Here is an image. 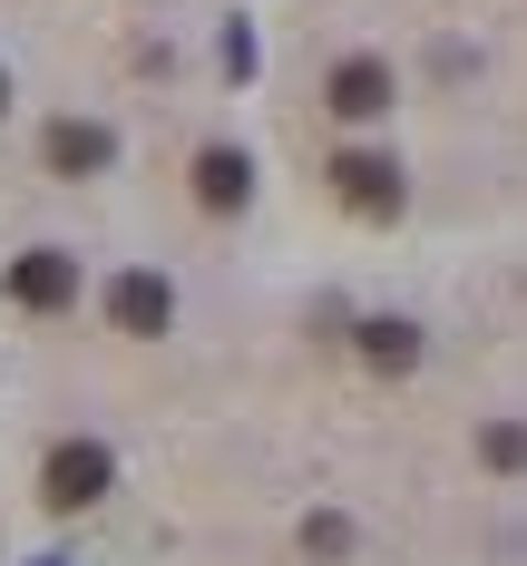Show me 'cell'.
Returning a JSON list of instances; mask_svg holds the SVG:
<instances>
[{
  "instance_id": "1",
  "label": "cell",
  "mask_w": 527,
  "mask_h": 566,
  "mask_svg": "<svg viewBox=\"0 0 527 566\" xmlns=\"http://www.w3.org/2000/svg\"><path fill=\"white\" fill-rule=\"evenodd\" d=\"M108 479H117V459L98 450V440H59L50 469H40V499H50V509H88Z\"/></svg>"
},
{
  "instance_id": "8",
  "label": "cell",
  "mask_w": 527,
  "mask_h": 566,
  "mask_svg": "<svg viewBox=\"0 0 527 566\" xmlns=\"http://www.w3.org/2000/svg\"><path fill=\"white\" fill-rule=\"evenodd\" d=\"M361 352H371L381 371H401V361H420V342H410V323H371V333H361Z\"/></svg>"
},
{
  "instance_id": "5",
  "label": "cell",
  "mask_w": 527,
  "mask_h": 566,
  "mask_svg": "<svg viewBox=\"0 0 527 566\" xmlns=\"http://www.w3.org/2000/svg\"><path fill=\"white\" fill-rule=\"evenodd\" d=\"M108 313H117V333H167L176 303H167V283H157V274H117L108 283Z\"/></svg>"
},
{
  "instance_id": "6",
  "label": "cell",
  "mask_w": 527,
  "mask_h": 566,
  "mask_svg": "<svg viewBox=\"0 0 527 566\" xmlns=\"http://www.w3.org/2000/svg\"><path fill=\"white\" fill-rule=\"evenodd\" d=\"M196 196H205L215 216H234V206L254 196V167H244L234 147H205V157H196Z\"/></svg>"
},
{
  "instance_id": "3",
  "label": "cell",
  "mask_w": 527,
  "mask_h": 566,
  "mask_svg": "<svg viewBox=\"0 0 527 566\" xmlns=\"http://www.w3.org/2000/svg\"><path fill=\"white\" fill-rule=\"evenodd\" d=\"M68 293H78V264L68 254H20L10 264V303H30V313H59Z\"/></svg>"
},
{
  "instance_id": "7",
  "label": "cell",
  "mask_w": 527,
  "mask_h": 566,
  "mask_svg": "<svg viewBox=\"0 0 527 566\" xmlns=\"http://www.w3.org/2000/svg\"><path fill=\"white\" fill-rule=\"evenodd\" d=\"M50 167L59 176H98L108 167V127H50Z\"/></svg>"
},
{
  "instance_id": "2",
  "label": "cell",
  "mask_w": 527,
  "mask_h": 566,
  "mask_svg": "<svg viewBox=\"0 0 527 566\" xmlns=\"http://www.w3.org/2000/svg\"><path fill=\"white\" fill-rule=\"evenodd\" d=\"M333 186H342V206H361V216H391L401 206V167L391 157H333Z\"/></svg>"
},
{
  "instance_id": "4",
  "label": "cell",
  "mask_w": 527,
  "mask_h": 566,
  "mask_svg": "<svg viewBox=\"0 0 527 566\" xmlns=\"http://www.w3.org/2000/svg\"><path fill=\"white\" fill-rule=\"evenodd\" d=\"M323 98H333V117H381L391 108V69H381V59H342Z\"/></svg>"
},
{
  "instance_id": "9",
  "label": "cell",
  "mask_w": 527,
  "mask_h": 566,
  "mask_svg": "<svg viewBox=\"0 0 527 566\" xmlns=\"http://www.w3.org/2000/svg\"><path fill=\"white\" fill-rule=\"evenodd\" d=\"M488 459L498 469H527V430H488Z\"/></svg>"
}]
</instances>
